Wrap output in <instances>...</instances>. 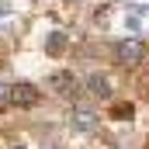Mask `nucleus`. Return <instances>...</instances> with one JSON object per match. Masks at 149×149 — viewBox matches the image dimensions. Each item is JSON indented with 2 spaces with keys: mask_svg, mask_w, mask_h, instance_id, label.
<instances>
[{
  "mask_svg": "<svg viewBox=\"0 0 149 149\" xmlns=\"http://www.w3.org/2000/svg\"><path fill=\"white\" fill-rule=\"evenodd\" d=\"M70 125H73L76 132H94V128H97V114L87 111V108H73V114H70Z\"/></svg>",
  "mask_w": 149,
  "mask_h": 149,
  "instance_id": "obj_4",
  "label": "nucleus"
},
{
  "mask_svg": "<svg viewBox=\"0 0 149 149\" xmlns=\"http://www.w3.org/2000/svg\"><path fill=\"white\" fill-rule=\"evenodd\" d=\"M38 101H42V94H38L35 83H14V87H10V104H17V108H35Z\"/></svg>",
  "mask_w": 149,
  "mask_h": 149,
  "instance_id": "obj_2",
  "label": "nucleus"
},
{
  "mask_svg": "<svg viewBox=\"0 0 149 149\" xmlns=\"http://www.w3.org/2000/svg\"><path fill=\"white\" fill-rule=\"evenodd\" d=\"M111 118H132V104H114Z\"/></svg>",
  "mask_w": 149,
  "mask_h": 149,
  "instance_id": "obj_7",
  "label": "nucleus"
},
{
  "mask_svg": "<svg viewBox=\"0 0 149 149\" xmlns=\"http://www.w3.org/2000/svg\"><path fill=\"white\" fill-rule=\"evenodd\" d=\"M49 87H52L56 94H63L66 101H73V94H76V80H73V73H52Z\"/></svg>",
  "mask_w": 149,
  "mask_h": 149,
  "instance_id": "obj_3",
  "label": "nucleus"
},
{
  "mask_svg": "<svg viewBox=\"0 0 149 149\" xmlns=\"http://www.w3.org/2000/svg\"><path fill=\"white\" fill-rule=\"evenodd\" d=\"M87 90L94 94V97H111V83H108V76H101V73H90L87 76Z\"/></svg>",
  "mask_w": 149,
  "mask_h": 149,
  "instance_id": "obj_5",
  "label": "nucleus"
},
{
  "mask_svg": "<svg viewBox=\"0 0 149 149\" xmlns=\"http://www.w3.org/2000/svg\"><path fill=\"white\" fill-rule=\"evenodd\" d=\"M3 104H10V87H7V83H0V108H3Z\"/></svg>",
  "mask_w": 149,
  "mask_h": 149,
  "instance_id": "obj_8",
  "label": "nucleus"
},
{
  "mask_svg": "<svg viewBox=\"0 0 149 149\" xmlns=\"http://www.w3.org/2000/svg\"><path fill=\"white\" fill-rule=\"evenodd\" d=\"M14 149H24V146H14Z\"/></svg>",
  "mask_w": 149,
  "mask_h": 149,
  "instance_id": "obj_9",
  "label": "nucleus"
},
{
  "mask_svg": "<svg viewBox=\"0 0 149 149\" xmlns=\"http://www.w3.org/2000/svg\"><path fill=\"white\" fill-rule=\"evenodd\" d=\"M66 42H70V38L63 35V31H52V35H49V42H45L49 56H63V52H66Z\"/></svg>",
  "mask_w": 149,
  "mask_h": 149,
  "instance_id": "obj_6",
  "label": "nucleus"
},
{
  "mask_svg": "<svg viewBox=\"0 0 149 149\" xmlns=\"http://www.w3.org/2000/svg\"><path fill=\"white\" fill-rule=\"evenodd\" d=\"M142 56H146V45L139 38H125V42L114 45V59L121 66H135V63H142Z\"/></svg>",
  "mask_w": 149,
  "mask_h": 149,
  "instance_id": "obj_1",
  "label": "nucleus"
}]
</instances>
